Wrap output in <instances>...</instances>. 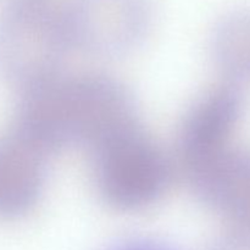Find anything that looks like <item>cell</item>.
<instances>
[{"instance_id": "277c9868", "label": "cell", "mask_w": 250, "mask_h": 250, "mask_svg": "<svg viewBox=\"0 0 250 250\" xmlns=\"http://www.w3.org/2000/svg\"><path fill=\"white\" fill-rule=\"evenodd\" d=\"M219 197L241 231L250 232V153L234 154L220 165Z\"/></svg>"}, {"instance_id": "3957f363", "label": "cell", "mask_w": 250, "mask_h": 250, "mask_svg": "<svg viewBox=\"0 0 250 250\" xmlns=\"http://www.w3.org/2000/svg\"><path fill=\"white\" fill-rule=\"evenodd\" d=\"M39 150L16 132L0 138V217L21 215L33 204L42 180Z\"/></svg>"}, {"instance_id": "6da1fadb", "label": "cell", "mask_w": 250, "mask_h": 250, "mask_svg": "<svg viewBox=\"0 0 250 250\" xmlns=\"http://www.w3.org/2000/svg\"><path fill=\"white\" fill-rule=\"evenodd\" d=\"M68 39L63 11L46 0H14L0 17V65L26 88L45 83Z\"/></svg>"}, {"instance_id": "8992f818", "label": "cell", "mask_w": 250, "mask_h": 250, "mask_svg": "<svg viewBox=\"0 0 250 250\" xmlns=\"http://www.w3.org/2000/svg\"><path fill=\"white\" fill-rule=\"evenodd\" d=\"M219 250H250V232L239 231L225 242Z\"/></svg>"}, {"instance_id": "5b68a950", "label": "cell", "mask_w": 250, "mask_h": 250, "mask_svg": "<svg viewBox=\"0 0 250 250\" xmlns=\"http://www.w3.org/2000/svg\"><path fill=\"white\" fill-rule=\"evenodd\" d=\"M216 45L227 70L239 78H250V7L231 11L220 21Z\"/></svg>"}, {"instance_id": "7a4b0ae2", "label": "cell", "mask_w": 250, "mask_h": 250, "mask_svg": "<svg viewBox=\"0 0 250 250\" xmlns=\"http://www.w3.org/2000/svg\"><path fill=\"white\" fill-rule=\"evenodd\" d=\"M63 16L71 39L115 49L142 36L150 19V0H70Z\"/></svg>"}, {"instance_id": "52a82bcc", "label": "cell", "mask_w": 250, "mask_h": 250, "mask_svg": "<svg viewBox=\"0 0 250 250\" xmlns=\"http://www.w3.org/2000/svg\"><path fill=\"white\" fill-rule=\"evenodd\" d=\"M11 1H14V0H11Z\"/></svg>"}]
</instances>
